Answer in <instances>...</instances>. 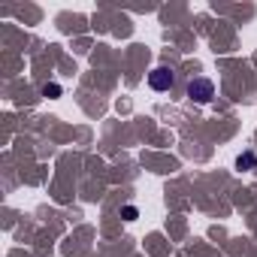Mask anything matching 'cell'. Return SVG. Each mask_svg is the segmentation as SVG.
<instances>
[{"label": "cell", "mask_w": 257, "mask_h": 257, "mask_svg": "<svg viewBox=\"0 0 257 257\" xmlns=\"http://www.w3.org/2000/svg\"><path fill=\"white\" fill-rule=\"evenodd\" d=\"M185 94H188V100H191V103H209V100L215 97V85H212V79L197 76V79H191V82H188Z\"/></svg>", "instance_id": "6da1fadb"}, {"label": "cell", "mask_w": 257, "mask_h": 257, "mask_svg": "<svg viewBox=\"0 0 257 257\" xmlns=\"http://www.w3.org/2000/svg\"><path fill=\"white\" fill-rule=\"evenodd\" d=\"M173 82H176V76H173L170 67H155V70L149 73V85H152L155 91H170Z\"/></svg>", "instance_id": "7a4b0ae2"}, {"label": "cell", "mask_w": 257, "mask_h": 257, "mask_svg": "<svg viewBox=\"0 0 257 257\" xmlns=\"http://www.w3.org/2000/svg\"><path fill=\"white\" fill-rule=\"evenodd\" d=\"M254 164H257L254 152H245V155H239V158H236V167H239V170H254Z\"/></svg>", "instance_id": "3957f363"}, {"label": "cell", "mask_w": 257, "mask_h": 257, "mask_svg": "<svg viewBox=\"0 0 257 257\" xmlns=\"http://www.w3.org/2000/svg\"><path fill=\"white\" fill-rule=\"evenodd\" d=\"M137 215H140L137 206H124V209H121V218H124V221H137Z\"/></svg>", "instance_id": "277c9868"}, {"label": "cell", "mask_w": 257, "mask_h": 257, "mask_svg": "<svg viewBox=\"0 0 257 257\" xmlns=\"http://www.w3.org/2000/svg\"><path fill=\"white\" fill-rule=\"evenodd\" d=\"M43 94L46 97H61V85H43Z\"/></svg>", "instance_id": "5b68a950"}]
</instances>
